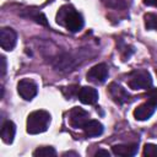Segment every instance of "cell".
<instances>
[{"label": "cell", "instance_id": "obj_1", "mask_svg": "<svg viewBox=\"0 0 157 157\" xmlns=\"http://www.w3.org/2000/svg\"><path fill=\"white\" fill-rule=\"evenodd\" d=\"M56 22L60 23L61 26L66 27L70 32H77L80 31L83 25V17L81 13H78L77 11H75V9L72 6H63L58 15H56Z\"/></svg>", "mask_w": 157, "mask_h": 157}, {"label": "cell", "instance_id": "obj_2", "mask_svg": "<svg viewBox=\"0 0 157 157\" xmlns=\"http://www.w3.org/2000/svg\"><path fill=\"white\" fill-rule=\"evenodd\" d=\"M50 124V114L45 110H34L27 118V132L36 135L47 131Z\"/></svg>", "mask_w": 157, "mask_h": 157}, {"label": "cell", "instance_id": "obj_3", "mask_svg": "<svg viewBox=\"0 0 157 157\" xmlns=\"http://www.w3.org/2000/svg\"><path fill=\"white\" fill-rule=\"evenodd\" d=\"M128 85L131 90H147L152 86V77L147 70H135L129 75Z\"/></svg>", "mask_w": 157, "mask_h": 157}, {"label": "cell", "instance_id": "obj_4", "mask_svg": "<svg viewBox=\"0 0 157 157\" xmlns=\"http://www.w3.org/2000/svg\"><path fill=\"white\" fill-rule=\"evenodd\" d=\"M88 120H90V114L80 107H74L69 112V123L74 129H83L85 124Z\"/></svg>", "mask_w": 157, "mask_h": 157}, {"label": "cell", "instance_id": "obj_5", "mask_svg": "<svg viewBox=\"0 0 157 157\" xmlns=\"http://www.w3.org/2000/svg\"><path fill=\"white\" fill-rule=\"evenodd\" d=\"M17 91H18V94L23 99L31 101V99H33L37 96L38 87H37V83L33 80H31V78H23V80H21L17 83Z\"/></svg>", "mask_w": 157, "mask_h": 157}, {"label": "cell", "instance_id": "obj_6", "mask_svg": "<svg viewBox=\"0 0 157 157\" xmlns=\"http://www.w3.org/2000/svg\"><path fill=\"white\" fill-rule=\"evenodd\" d=\"M87 80L93 83H103L108 76V66L103 63L92 66L87 72Z\"/></svg>", "mask_w": 157, "mask_h": 157}, {"label": "cell", "instance_id": "obj_7", "mask_svg": "<svg viewBox=\"0 0 157 157\" xmlns=\"http://www.w3.org/2000/svg\"><path fill=\"white\" fill-rule=\"evenodd\" d=\"M17 43V34L10 27H2L0 29V45L5 50H12Z\"/></svg>", "mask_w": 157, "mask_h": 157}, {"label": "cell", "instance_id": "obj_8", "mask_svg": "<svg viewBox=\"0 0 157 157\" xmlns=\"http://www.w3.org/2000/svg\"><path fill=\"white\" fill-rule=\"evenodd\" d=\"M108 92H109L110 97L113 98V101L118 104H124L130 98V94L128 93V91L123 86H120L119 83H115V82H112L109 85Z\"/></svg>", "mask_w": 157, "mask_h": 157}, {"label": "cell", "instance_id": "obj_9", "mask_svg": "<svg viewBox=\"0 0 157 157\" xmlns=\"http://www.w3.org/2000/svg\"><path fill=\"white\" fill-rule=\"evenodd\" d=\"M77 97L83 104H94L98 101V92L93 87L85 86L78 90Z\"/></svg>", "mask_w": 157, "mask_h": 157}, {"label": "cell", "instance_id": "obj_10", "mask_svg": "<svg viewBox=\"0 0 157 157\" xmlns=\"http://www.w3.org/2000/svg\"><path fill=\"white\" fill-rule=\"evenodd\" d=\"M155 109H156V107L152 105L151 103H148V102L142 103L134 109V118L136 120H141V121L147 120L152 117V114L155 113Z\"/></svg>", "mask_w": 157, "mask_h": 157}, {"label": "cell", "instance_id": "obj_11", "mask_svg": "<svg viewBox=\"0 0 157 157\" xmlns=\"http://www.w3.org/2000/svg\"><path fill=\"white\" fill-rule=\"evenodd\" d=\"M112 151L117 156L121 157H130L136 155L137 152V144H125V145H114Z\"/></svg>", "mask_w": 157, "mask_h": 157}, {"label": "cell", "instance_id": "obj_12", "mask_svg": "<svg viewBox=\"0 0 157 157\" xmlns=\"http://www.w3.org/2000/svg\"><path fill=\"white\" fill-rule=\"evenodd\" d=\"M15 134H16V126H15V124L11 120H6L2 124L1 131H0L1 140L5 144H12L13 137H15Z\"/></svg>", "mask_w": 157, "mask_h": 157}, {"label": "cell", "instance_id": "obj_13", "mask_svg": "<svg viewBox=\"0 0 157 157\" xmlns=\"http://www.w3.org/2000/svg\"><path fill=\"white\" fill-rule=\"evenodd\" d=\"M103 130H104V128H103L102 123H99L98 120H93V119H90L83 126V131L88 137L99 136V135H102Z\"/></svg>", "mask_w": 157, "mask_h": 157}, {"label": "cell", "instance_id": "obj_14", "mask_svg": "<svg viewBox=\"0 0 157 157\" xmlns=\"http://www.w3.org/2000/svg\"><path fill=\"white\" fill-rule=\"evenodd\" d=\"M33 156H39V157H55L56 156V151L53 147H38L34 152Z\"/></svg>", "mask_w": 157, "mask_h": 157}, {"label": "cell", "instance_id": "obj_15", "mask_svg": "<svg viewBox=\"0 0 157 157\" xmlns=\"http://www.w3.org/2000/svg\"><path fill=\"white\" fill-rule=\"evenodd\" d=\"M144 18H145V26L147 29H156L157 31V15L146 13Z\"/></svg>", "mask_w": 157, "mask_h": 157}, {"label": "cell", "instance_id": "obj_16", "mask_svg": "<svg viewBox=\"0 0 157 157\" xmlns=\"http://www.w3.org/2000/svg\"><path fill=\"white\" fill-rule=\"evenodd\" d=\"M31 18H33L36 22H38V23H42V25H48L47 23V18H45V16L42 13V12H39V11H33V10H29V15H28Z\"/></svg>", "mask_w": 157, "mask_h": 157}, {"label": "cell", "instance_id": "obj_17", "mask_svg": "<svg viewBox=\"0 0 157 157\" xmlns=\"http://www.w3.org/2000/svg\"><path fill=\"white\" fill-rule=\"evenodd\" d=\"M144 156L157 157V145L155 144H146L144 147Z\"/></svg>", "mask_w": 157, "mask_h": 157}, {"label": "cell", "instance_id": "obj_18", "mask_svg": "<svg viewBox=\"0 0 157 157\" xmlns=\"http://www.w3.org/2000/svg\"><path fill=\"white\" fill-rule=\"evenodd\" d=\"M147 102L151 103L152 105L157 107V88L150 90L147 93Z\"/></svg>", "mask_w": 157, "mask_h": 157}, {"label": "cell", "instance_id": "obj_19", "mask_svg": "<svg viewBox=\"0 0 157 157\" xmlns=\"http://www.w3.org/2000/svg\"><path fill=\"white\" fill-rule=\"evenodd\" d=\"M6 72V59L5 56H1V75L4 76Z\"/></svg>", "mask_w": 157, "mask_h": 157}, {"label": "cell", "instance_id": "obj_20", "mask_svg": "<svg viewBox=\"0 0 157 157\" xmlns=\"http://www.w3.org/2000/svg\"><path fill=\"white\" fill-rule=\"evenodd\" d=\"M109 152L107 151V150H98L97 152H96V156L97 157H99V156H107V157H109Z\"/></svg>", "mask_w": 157, "mask_h": 157}, {"label": "cell", "instance_id": "obj_21", "mask_svg": "<svg viewBox=\"0 0 157 157\" xmlns=\"http://www.w3.org/2000/svg\"><path fill=\"white\" fill-rule=\"evenodd\" d=\"M144 4L147 6H155L157 7V0H144Z\"/></svg>", "mask_w": 157, "mask_h": 157}, {"label": "cell", "instance_id": "obj_22", "mask_svg": "<svg viewBox=\"0 0 157 157\" xmlns=\"http://www.w3.org/2000/svg\"><path fill=\"white\" fill-rule=\"evenodd\" d=\"M63 156H64V157H66V156H75V157H78V153H76V152H65V153H63Z\"/></svg>", "mask_w": 157, "mask_h": 157}]
</instances>
